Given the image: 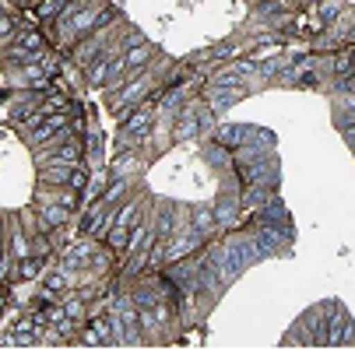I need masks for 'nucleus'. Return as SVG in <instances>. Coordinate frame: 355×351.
<instances>
[{"label":"nucleus","instance_id":"f8f14e48","mask_svg":"<svg viewBox=\"0 0 355 351\" xmlns=\"http://www.w3.org/2000/svg\"><path fill=\"white\" fill-rule=\"evenodd\" d=\"M159 57V49H155V42H137V46H130V49H123V60H127V71H141V67H148L151 60Z\"/></svg>","mask_w":355,"mask_h":351},{"label":"nucleus","instance_id":"f257e3e1","mask_svg":"<svg viewBox=\"0 0 355 351\" xmlns=\"http://www.w3.org/2000/svg\"><path fill=\"white\" fill-rule=\"evenodd\" d=\"M155 88V67H141V71H130L127 74V81L123 84H116V88H110L106 95H110V113L116 116V120H123L141 98H148V91Z\"/></svg>","mask_w":355,"mask_h":351},{"label":"nucleus","instance_id":"6e6552de","mask_svg":"<svg viewBox=\"0 0 355 351\" xmlns=\"http://www.w3.org/2000/svg\"><path fill=\"white\" fill-rule=\"evenodd\" d=\"M215 218H218V228L222 232H232V228H243V208H239V190H225V193H218V200H215Z\"/></svg>","mask_w":355,"mask_h":351},{"label":"nucleus","instance_id":"1a4fd4ad","mask_svg":"<svg viewBox=\"0 0 355 351\" xmlns=\"http://www.w3.org/2000/svg\"><path fill=\"white\" fill-rule=\"evenodd\" d=\"M187 222H190V228L200 235V239H215V235H222V228H218V218H215V208L211 204H193V208H187Z\"/></svg>","mask_w":355,"mask_h":351},{"label":"nucleus","instance_id":"aec40b11","mask_svg":"<svg viewBox=\"0 0 355 351\" xmlns=\"http://www.w3.org/2000/svg\"><path fill=\"white\" fill-rule=\"evenodd\" d=\"M18 4H21V8H28V4H35V0H18Z\"/></svg>","mask_w":355,"mask_h":351},{"label":"nucleus","instance_id":"ddd939ff","mask_svg":"<svg viewBox=\"0 0 355 351\" xmlns=\"http://www.w3.org/2000/svg\"><path fill=\"white\" fill-rule=\"evenodd\" d=\"M4 249H8V257H11V260L28 257V253H32V239H28V232H21V225H11V232H8V239H4Z\"/></svg>","mask_w":355,"mask_h":351},{"label":"nucleus","instance_id":"7ed1b4c3","mask_svg":"<svg viewBox=\"0 0 355 351\" xmlns=\"http://www.w3.org/2000/svg\"><path fill=\"white\" fill-rule=\"evenodd\" d=\"M222 239H225V246H229V257H232V264H236L239 274H246V267H257V264L268 260L261 249H257V242H253V235H250L246 228H232V232L222 235Z\"/></svg>","mask_w":355,"mask_h":351},{"label":"nucleus","instance_id":"9b49d317","mask_svg":"<svg viewBox=\"0 0 355 351\" xmlns=\"http://www.w3.org/2000/svg\"><path fill=\"white\" fill-rule=\"evenodd\" d=\"M250 134H253V127H246V123H215L211 141L232 152V147H239L243 141H250Z\"/></svg>","mask_w":355,"mask_h":351},{"label":"nucleus","instance_id":"a211bd4d","mask_svg":"<svg viewBox=\"0 0 355 351\" xmlns=\"http://www.w3.org/2000/svg\"><path fill=\"white\" fill-rule=\"evenodd\" d=\"M18 28H21V18H18V15H11V11H0V46L15 42Z\"/></svg>","mask_w":355,"mask_h":351},{"label":"nucleus","instance_id":"412c9836","mask_svg":"<svg viewBox=\"0 0 355 351\" xmlns=\"http://www.w3.org/2000/svg\"><path fill=\"white\" fill-rule=\"evenodd\" d=\"M0 11H4V0H0Z\"/></svg>","mask_w":355,"mask_h":351},{"label":"nucleus","instance_id":"f03ea898","mask_svg":"<svg viewBox=\"0 0 355 351\" xmlns=\"http://www.w3.org/2000/svg\"><path fill=\"white\" fill-rule=\"evenodd\" d=\"M232 172L239 179V186H250V183H271L278 186V155H275V147L257 159H250V162H232Z\"/></svg>","mask_w":355,"mask_h":351},{"label":"nucleus","instance_id":"6ab92c4d","mask_svg":"<svg viewBox=\"0 0 355 351\" xmlns=\"http://www.w3.org/2000/svg\"><path fill=\"white\" fill-rule=\"evenodd\" d=\"M64 313H67L74 323H85V316H88V309H85V298H81V295H71L67 303H64Z\"/></svg>","mask_w":355,"mask_h":351},{"label":"nucleus","instance_id":"39448f33","mask_svg":"<svg viewBox=\"0 0 355 351\" xmlns=\"http://www.w3.org/2000/svg\"><path fill=\"white\" fill-rule=\"evenodd\" d=\"M8 84L18 88V91H49L53 88V78L42 71L39 60H28V64L8 67Z\"/></svg>","mask_w":355,"mask_h":351},{"label":"nucleus","instance_id":"dca6fc26","mask_svg":"<svg viewBox=\"0 0 355 351\" xmlns=\"http://www.w3.org/2000/svg\"><path fill=\"white\" fill-rule=\"evenodd\" d=\"M239 53H243V46H239L236 39H225V42H218L215 49H208L205 57H208V60H215V64H225V60H236Z\"/></svg>","mask_w":355,"mask_h":351},{"label":"nucleus","instance_id":"2eb2a0df","mask_svg":"<svg viewBox=\"0 0 355 351\" xmlns=\"http://www.w3.org/2000/svg\"><path fill=\"white\" fill-rule=\"evenodd\" d=\"M313 11H317V21L327 28V25L345 11V0H313Z\"/></svg>","mask_w":355,"mask_h":351},{"label":"nucleus","instance_id":"0eeeda50","mask_svg":"<svg viewBox=\"0 0 355 351\" xmlns=\"http://www.w3.org/2000/svg\"><path fill=\"white\" fill-rule=\"evenodd\" d=\"M78 215L74 211H67V208H60L57 200H35V228L39 232H60V228H67L71 222H74Z\"/></svg>","mask_w":355,"mask_h":351},{"label":"nucleus","instance_id":"4468645a","mask_svg":"<svg viewBox=\"0 0 355 351\" xmlns=\"http://www.w3.org/2000/svg\"><path fill=\"white\" fill-rule=\"evenodd\" d=\"M42 271H46V257H39V253L15 260V278H21V281H35V278H42Z\"/></svg>","mask_w":355,"mask_h":351},{"label":"nucleus","instance_id":"f3484780","mask_svg":"<svg viewBox=\"0 0 355 351\" xmlns=\"http://www.w3.org/2000/svg\"><path fill=\"white\" fill-rule=\"evenodd\" d=\"M67 288H71V274H67L64 267L49 271V274L42 278V291H46V295H57V291H67Z\"/></svg>","mask_w":355,"mask_h":351},{"label":"nucleus","instance_id":"20e7f679","mask_svg":"<svg viewBox=\"0 0 355 351\" xmlns=\"http://www.w3.org/2000/svg\"><path fill=\"white\" fill-rule=\"evenodd\" d=\"M253 242L264 257H288V246L295 239V228H275V225H246Z\"/></svg>","mask_w":355,"mask_h":351},{"label":"nucleus","instance_id":"9d476101","mask_svg":"<svg viewBox=\"0 0 355 351\" xmlns=\"http://www.w3.org/2000/svg\"><path fill=\"white\" fill-rule=\"evenodd\" d=\"M144 169V155H141V147H120L116 159L106 162V172L110 176H137Z\"/></svg>","mask_w":355,"mask_h":351},{"label":"nucleus","instance_id":"423d86ee","mask_svg":"<svg viewBox=\"0 0 355 351\" xmlns=\"http://www.w3.org/2000/svg\"><path fill=\"white\" fill-rule=\"evenodd\" d=\"M250 91H253V84H205V98H200V102L218 116V113L232 109L239 98H246Z\"/></svg>","mask_w":355,"mask_h":351}]
</instances>
